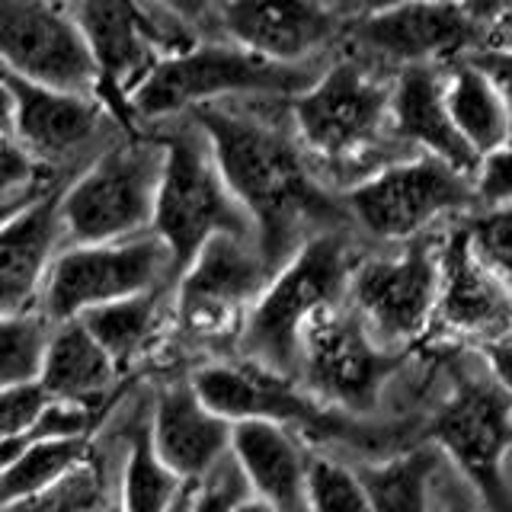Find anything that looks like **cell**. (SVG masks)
Returning <instances> with one entry per match:
<instances>
[{"label": "cell", "instance_id": "1", "mask_svg": "<svg viewBox=\"0 0 512 512\" xmlns=\"http://www.w3.org/2000/svg\"><path fill=\"white\" fill-rule=\"evenodd\" d=\"M202 128L231 196L253 224L269 272L308 240L352 231L343 196L324 183L288 122V100H231L189 112Z\"/></svg>", "mask_w": 512, "mask_h": 512}, {"label": "cell", "instance_id": "2", "mask_svg": "<svg viewBox=\"0 0 512 512\" xmlns=\"http://www.w3.org/2000/svg\"><path fill=\"white\" fill-rule=\"evenodd\" d=\"M391 87L394 80L368 58L343 55L288 100L292 132L330 189V180H346L343 189H349L384 167L378 154L397 144L391 138Z\"/></svg>", "mask_w": 512, "mask_h": 512}, {"label": "cell", "instance_id": "3", "mask_svg": "<svg viewBox=\"0 0 512 512\" xmlns=\"http://www.w3.org/2000/svg\"><path fill=\"white\" fill-rule=\"evenodd\" d=\"M362 250L352 231H333L308 240L292 260L272 272L237 333L234 359L269 375L295 381L301 333L311 320L346 301L349 276Z\"/></svg>", "mask_w": 512, "mask_h": 512}, {"label": "cell", "instance_id": "4", "mask_svg": "<svg viewBox=\"0 0 512 512\" xmlns=\"http://www.w3.org/2000/svg\"><path fill=\"white\" fill-rule=\"evenodd\" d=\"M189 384L202 404L224 423H276L304 445H349L362 452H400L407 426L352 420L308 397L298 381L269 375L240 359H208L189 368Z\"/></svg>", "mask_w": 512, "mask_h": 512}, {"label": "cell", "instance_id": "5", "mask_svg": "<svg viewBox=\"0 0 512 512\" xmlns=\"http://www.w3.org/2000/svg\"><path fill=\"white\" fill-rule=\"evenodd\" d=\"M138 128H148L164 148L151 234L170 253L173 282L215 234L247 237L256 244L253 224L231 196L215 164V154L208 148V138L196 122L180 116Z\"/></svg>", "mask_w": 512, "mask_h": 512}, {"label": "cell", "instance_id": "6", "mask_svg": "<svg viewBox=\"0 0 512 512\" xmlns=\"http://www.w3.org/2000/svg\"><path fill=\"white\" fill-rule=\"evenodd\" d=\"M272 272L247 237L215 234L170 288V352L189 372V356L234 359L244 317Z\"/></svg>", "mask_w": 512, "mask_h": 512}, {"label": "cell", "instance_id": "7", "mask_svg": "<svg viewBox=\"0 0 512 512\" xmlns=\"http://www.w3.org/2000/svg\"><path fill=\"white\" fill-rule=\"evenodd\" d=\"M320 68H285L256 58L228 39H205L189 52L160 61L128 96L125 112L138 125H157L231 100H292L308 90Z\"/></svg>", "mask_w": 512, "mask_h": 512}, {"label": "cell", "instance_id": "8", "mask_svg": "<svg viewBox=\"0 0 512 512\" xmlns=\"http://www.w3.org/2000/svg\"><path fill=\"white\" fill-rule=\"evenodd\" d=\"M160 170L164 148L148 128L125 132L116 144H109L61 186L58 218L64 247L112 244L148 234Z\"/></svg>", "mask_w": 512, "mask_h": 512}, {"label": "cell", "instance_id": "9", "mask_svg": "<svg viewBox=\"0 0 512 512\" xmlns=\"http://www.w3.org/2000/svg\"><path fill=\"white\" fill-rule=\"evenodd\" d=\"M346 39L368 61L416 68L432 61H464L512 48V7L500 4H400L359 7Z\"/></svg>", "mask_w": 512, "mask_h": 512}, {"label": "cell", "instance_id": "10", "mask_svg": "<svg viewBox=\"0 0 512 512\" xmlns=\"http://www.w3.org/2000/svg\"><path fill=\"white\" fill-rule=\"evenodd\" d=\"M471 487L480 512H512L506 458L512 452V397L487 375L455 372L448 397L423 429Z\"/></svg>", "mask_w": 512, "mask_h": 512}, {"label": "cell", "instance_id": "11", "mask_svg": "<svg viewBox=\"0 0 512 512\" xmlns=\"http://www.w3.org/2000/svg\"><path fill=\"white\" fill-rule=\"evenodd\" d=\"M407 352L375 343L349 304L320 311L301 333L298 388L327 410L368 420L381 407L388 381L400 372Z\"/></svg>", "mask_w": 512, "mask_h": 512}, {"label": "cell", "instance_id": "12", "mask_svg": "<svg viewBox=\"0 0 512 512\" xmlns=\"http://www.w3.org/2000/svg\"><path fill=\"white\" fill-rule=\"evenodd\" d=\"M167 285H173V263L151 231L112 244L61 247L42 285L39 314L58 327L106 304Z\"/></svg>", "mask_w": 512, "mask_h": 512}, {"label": "cell", "instance_id": "13", "mask_svg": "<svg viewBox=\"0 0 512 512\" xmlns=\"http://www.w3.org/2000/svg\"><path fill=\"white\" fill-rule=\"evenodd\" d=\"M352 231L381 244H410L448 212L477 205L471 180L436 157L416 154L375 170L340 192Z\"/></svg>", "mask_w": 512, "mask_h": 512}, {"label": "cell", "instance_id": "14", "mask_svg": "<svg viewBox=\"0 0 512 512\" xmlns=\"http://www.w3.org/2000/svg\"><path fill=\"white\" fill-rule=\"evenodd\" d=\"M439 295V247L416 237L397 253H362L349 276L346 304L391 352H407L432 327Z\"/></svg>", "mask_w": 512, "mask_h": 512}, {"label": "cell", "instance_id": "15", "mask_svg": "<svg viewBox=\"0 0 512 512\" xmlns=\"http://www.w3.org/2000/svg\"><path fill=\"white\" fill-rule=\"evenodd\" d=\"M7 84L16 103L13 135L52 180H74L93 157L132 132L100 96L29 87L13 77Z\"/></svg>", "mask_w": 512, "mask_h": 512}, {"label": "cell", "instance_id": "16", "mask_svg": "<svg viewBox=\"0 0 512 512\" xmlns=\"http://www.w3.org/2000/svg\"><path fill=\"white\" fill-rule=\"evenodd\" d=\"M0 74L29 87L96 96L100 77L71 4L4 0L0 4Z\"/></svg>", "mask_w": 512, "mask_h": 512}, {"label": "cell", "instance_id": "17", "mask_svg": "<svg viewBox=\"0 0 512 512\" xmlns=\"http://www.w3.org/2000/svg\"><path fill=\"white\" fill-rule=\"evenodd\" d=\"M359 7L330 4H205L208 39H228L244 52L285 68H320V55L346 36Z\"/></svg>", "mask_w": 512, "mask_h": 512}, {"label": "cell", "instance_id": "18", "mask_svg": "<svg viewBox=\"0 0 512 512\" xmlns=\"http://www.w3.org/2000/svg\"><path fill=\"white\" fill-rule=\"evenodd\" d=\"M71 13L80 32H84L96 64V77H100V93L96 96L112 112H116V100H122V112H125L128 96L164 61L151 32L148 13H144V4L87 0V4H71Z\"/></svg>", "mask_w": 512, "mask_h": 512}, {"label": "cell", "instance_id": "19", "mask_svg": "<svg viewBox=\"0 0 512 512\" xmlns=\"http://www.w3.org/2000/svg\"><path fill=\"white\" fill-rule=\"evenodd\" d=\"M436 320L480 346L512 336V288L477 260L464 228L448 231L439 247Z\"/></svg>", "mask_w": 512, "mask_h": 512}, {"label": "cell", "instance_id": "20", "mask_svg": "<svg viewBox=\"0 0 512 512\" xmlns=\"http://www.w3.org/2000/svg\"><path fill=\"white\" fill-rule=\"evenodd\" d=\"M148 432L157 458L183 484H196L231 455V423L202 404L186 375L164 378L151 391Z\"/></svg>", "mask_w": 512, "mask_h": 512}, {"label": "cell", "instance_id": "21", "mask_svg": "<svg viewBox=\"0 0 512 512\" xmlns=\"http://www.w3.org/2000/svg\"><path fill=\"white\" fill-rule=\"evenodd\" d=\"M61 186H52L0 228V317L39 314L42 285L64 247Z\"/></svg>", "mask_w": 512, "mask_h": 512}, {"label": "cell", "instance_id": "22", "mask_svg": "<svg viewBox=\"0 0 512 512\" xmlns=\"http://www.w3.org/2000/svg\"><path fill=\"white\" fill-rule=\"evenodd\" d=\"M391 138L397 144H410L426 157L448 164L464 180H474L477 154L461 141L442 103V77L436 68L416 64L400 68L391 87Z\"/></svg>", "mask_w": 512, "mask_h": 512}, {"label": "cell", "instance_id": "23", "mask_svg": "<svg viewBox=\"0 0 512 512\" xmlns=\"http://www.w3.org/2000/svg\"><path fill=\"white\" fill-rule=\"evenodd\" d=\"M308 445L285 426L250 420L231 426V458L244 474L253 500L272 512H304Z\"/></svg>", "mask_w": 512, "mask_h": 512}, {"label": "cell", "instance_id": "24", "mask_svg": "<svg viewBox=\"0 0 512 512\" xmlns=\"http://www.w3.org/2000/svg\"><path fill=\"white\" fill-rule=\"evenodd\" d=\"M170 288L144 292L80 317L84 330L116 362L122 378L151 362L164 365L170 352Z\"/></svg>", "mask_w": 512, "mask_h": 512}, {"label": "cell", "instance_id": "25", "mask_svg": "<svg viewBox=\"0 0 512 512\" xmlns=\"http://www.w3.org/2000/svg\"><path fill=\"white\" fill-rule=\"evenodd\" d=\"M122 381V372L116 368L103 346L84 330L80 320L52 327L48 336L39 388L48 400H77V404H109Z\"/></svg>", "mask_w": 512, "mask_h": 512}, {"label": "cell", "instance_id": "26", "mask_svg": "<svg viewBox=\"0 0 512 512\" xmlns=\"http://www.w3.org/2000/svg\"><path fill=\"white\" fill-rule=\"evenodd\" d=\"M122 458V413L109 410L106 423L93 436L87 461L55 487L0 512H116V484Z\"/></svg>", "mask_w": 512, "mask_h": 512}, {"label": "cell", "instance_id": "27", "mask_svg": "<svg viewBox=\"0 0 512 512\" xmlns=\"http://www.w3.org/2000/svg\"><path fill=\"white\" fill-rule=\"evenodd\" d=\"M445 458L436 445L420 442L381 458L356 464L372 512H439L436 484L442 480Z\"/></svg>", "mask_w": 512, "mask_h": 512}, {"label": "cell", "instance_id": "28", "mask_svg": "<svg viewBox=\"0 0 512 512\" xmlns=\"http://www.w3.org/2000/svg\"><path fill=\"white\" fill-rule=\"evenodd\" d=\"M442 103L477 160L512 141V116L500 87L471 61H455L448 77H442Z\"/></svg>", "mask_w": 512, "mask_h": 512}, {"label": "cell", "instance_id": "29", "mask_svg": "<svg viewBox=\"0 0 512 512\" xmlns=\"http://www.w3.org/2000/svg\"><path fill=\"white\" fill-rule=\"evenodd\" d=\"M186 484L164 461L157 458L148 413L138 407L122 410V458H119V484L116 509L119 512H170L183 496Z\"/></svg>", "mask_w": 512, "mask_h": 512}, {"label": "cell", "instance_id": "30", "mask_svg": "<svg viewBox=\"0 0 512 512\" xmlns=\"http://www.w3.org/2000/svg\"><path fill=\"white\" fill-rule=\"evenodd\" d=\"M52 324L42 314L0 317V391L36 384Z\"/></svg>", "mask_w": 512, "mask_h": 512}, {"label": "cell", "instance_id": "31", "mask_svg": "<svg viewBox=\"0 0 512 512\" xmlns=\"http://www.w3.org/2000/svg\"><path fill=\"white\" fill-rule=\"evenodd\" d=\"M304 512H372L352 464L311 452L304 474Z\"/></svg>", "mask_w": 512, "mask_h": 512}, {"label": "cell", "instance_id": "32", "mask_svg": "<svg viewBox=\"0 0 512 512\" xmlns=\"http://www.w3.org/2000/svg\"><path fill=\"white\" fill-rule=\"evenodd\" d=\"M464 234L477 260L512 288V202L484 208L464 224Z\"/></svg>", "mask_w": 512, "mask_h": 512}, {"label": "cell", "instance_id": "33", "mask_svg": "<svg viewBox=\"0 0 512 512\" xmlns=\"http://www.w3.org/2000/svg\"><path fill=\"white\" fill-rule=\"evenodd\" d=\"M58 183L61 180H52V176L36 164V157L16 141V135L0 132V202L23 199Z\"/></svg>", "mask_w": 512, "mask_h": 512}, {"label": "cell", "instance_id": "34", "mask_svg": "<svg viewBox=\"0 0 512 512\" xmlns=\"http://www.w3.org/2000/svg\"><path fill=\"white\" fill-rule=\"evenodd\" d=\"M247 496H250L247 480L237 471L234 458L228 455L202 480L189 484L186 512H237V506L244 503Z\"/></svg>", "mask_w": 512, "mask_h": 512}, {"label": "cell", "instance_id": "35", "mask_svg": "<svg viewBox=\"0 0 512 512\" xmlns=\"http://www.w3.org/2000/svg\"><path fill=\"white\" fill-rule=\"evenodd\" d=\"M45 404H48V397L39 384H23V388L0 391V445L26 436L42 416Z\"/></svg>", "mask_w": 512, "mask_h": 512}, {"label": "cell", "instance_id": "36", "mask_svg": "<svg viewBox=\"0 0 512 512\" xmlns=\"http://www.w3.org/2000/svg\"><path fill=\"white\" fill-rule=\"evenodd\" d=\"M471 186H474L477 205H484V208L512 202V141L490 151L487 157H480Z\"/></svg>", "mask_w": 512, "mask_h": 512}, {"label": "cell", "instance_id": "37", "mask_svg": "<svg viewBox=\"0 0 512 512\" xmlns=\"http://www.w3.org/2000/svg\"><path fill=\"white\" fill-rule=\"evenodd\" d=\"M464 61H471L474 68H480L496 87H500L503 100L509 106V116H512V48L509 52H500V55H471Z\"/></svg>", "mask_w": 512, "mask_h": 512}, {"label": "cell", "instance_id": "38", "mask_svg": "<svg viewBox=\"0 0 512 512\" xmlns=\"http://www.w3.org/2000/svg\"><path fill=\"white\" fill-rule=\"evenodd\" d=\"M484 356H487L490 378L512 397V336H506V340H500V343L484 346Z\"/></svg>", "mask_w": 512, "mask_h": 512}, {"label": "cell", "instance_id": "39", "mask_svg": "<svg viewBox=\"0 0 512 512\" xmlns=\"http://www.w3.org/2000/svg\"><path fill=\"white\" fill-rule=\"evenodd\" d=\"M13 116H16L13 90L7 84V77L0 74V132H10L13 135Z\"/></svg>", "mask_w": 512, "mask_h": 512}, {"label": "cell", "instance_id": "40", "mask_svg": "<svg viewBox=\"0 0 512 512\" xmlns=\"http://www.w3.org/2000/svg\"><path fill=\"white\" fill-rule=\"evenodd\" d=\"M52 189V186H48ZM48 189H42V192H48ZM42 192H32V196H23V199H10V202H0V228H4V224L10 221V218H16L23 212V208L29 205V202H36Z\"/></svg>", "mask_w": 512, "mask_h": 512}, {"label": "cell", "instance_id": "41", "mask_svg": "<svg viewBox=\"0 0 512 512\" xmlns=\"http://www.w3.org/2000/svg\"><path fill=\"white\" fill-rule=\"evenodd\" d=\"M439 512H480V509H477V503L464 500V496H458L455 490H445V500H442Z\"/></svg>", "mask_w": 512, "mask_h": 512}, {"label": "cell", "instance_id": "42", "mask_svg": "<svg viewBox=\"0 0 512 512\" xmlns=\"http://www.w3.org/2000/svg\"><path fill=\"white\" fill-rule=\"evenodd\" d=\"M186 500H189V484H186L183 496H180V500H176V506H173L170 512H186Z\"/></svg>", "mask_w": 512, "mask_h": 512}, {"label": "cell", "instance_id": "43", "mask_svg": "<svg viewBox=\"0 0 512 512\" xmlns=\"http://www.w3.org/2000/svg\"><path fill=\"white\" fill-rule=\"evenodd\" d=\"M116 512H119V509H116Z\"/></svg>", "mask_w": 512, "mask_h": 512}]
</instances>
